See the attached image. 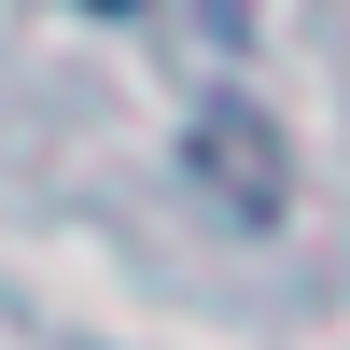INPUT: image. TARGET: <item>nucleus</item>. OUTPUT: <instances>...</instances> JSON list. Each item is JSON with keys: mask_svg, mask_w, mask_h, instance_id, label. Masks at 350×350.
Listing matches in <instances>:
<instances>
[{"mask_svg": "<svg viewBox=\"0 0 350 350\" xmlns=\"http://www.w3.org/2000/svg\"><path fill=\"white\" fill-rule=\"evenodd\" d=\"M98 14H126V0H98Z\"/></svg>", "mask_w": 350, "mask_h": 350, "instance_id": "nucleus-1", "label": "nucleus"}]
</instances>
